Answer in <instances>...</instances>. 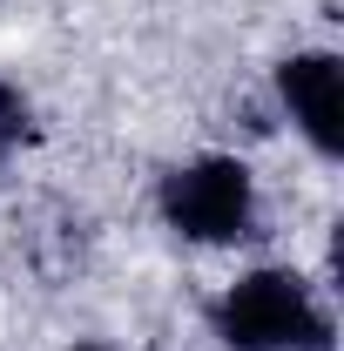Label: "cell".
Here are the masks:
<instances>
[{
  "label": "cell",
  "instance_id": "1",
  "mask_svg": "<svg viewBox=\"0 0 344 351\" xmlns=\"http://www.w3.org/2000/svg\"><path fill=\"white\" fill-rule=\"evenodd\" d=\"M210 324L230 351H331V311L297 270H243Z\"/></svg>",
  "mask_w": 344,
  "mask_h": 351
},
{
  "label": "cell",
  "instance_id": "2",
  "mask_svg": "<svg viewBox=\"0 0 344 351\" xmlns=\"http://www.w3.org/2000/svg\"><path fill=\"white\" fill-rule=\"evenodd\" d=\"M162 223L189 243H243L257 237V182L236 156H196L162 176L156 189Z\"/></svg>",
  "mask_w": 344,
  "mask_h": 351
},
{
  "label": "cell",
  "instance_id": "3",
  "mask_svg": "<svg viewBox=\"0 0 344 351\" xmlns=\"http://www.w3.org/2000/svg\"><path fill=\"white\" fill-rule=\"evenodd\" d=\"M277 101H284V115L297 122V135L324 156V162H338L344 156V61L338 54H291L284 68H277Z\"/></svg>",
  "mask_w": 344,
  "mask_h": 351
},
{
  "label": "cell",
  "instance_id": "4",
  "mask_svg": "<svg viewBox=\"0 0 344 351\" xmlns=\"http://www.w3.org/2000/svg\"><path fill=\"white\" fill-rule=\"evenodd\" d=\"M21 129H27V101H21L14 88L0 82V162H7V149L21 142Z\"/></svg>",
  "mask_w": 344,
  "mask_h": 351
},
{
  "label": "cell",
  "instance_id": "5",
  "mask_svg": "<svg viewBox=\"0 0 344 351\" xmlns=\"http://www.w3.org/2000/svg\"><path fill=\"white\" fill-rule=\"evenodd\" d=\"M82 351H101V345H82Z\"/></svg>",
  "mask_w": 344,
  "mask_h": 351
}]
</instances>
